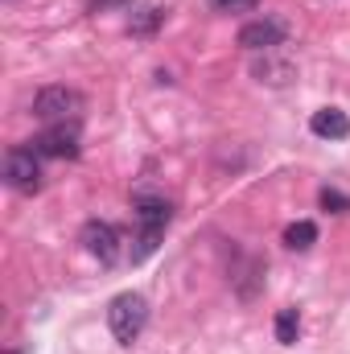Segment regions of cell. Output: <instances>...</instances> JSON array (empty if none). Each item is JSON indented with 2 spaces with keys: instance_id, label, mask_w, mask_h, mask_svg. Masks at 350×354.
<instances>
[{
  "instance_id": "obj_1",
  "label": "cell",
  "mask_w": 350,
  "mask_h": 354,
  "mask_svg": "<svg viewBox=\"0 0 350 354\" xmlns=\"http://www.w3.org/2000/svg\"><path fill=\"white\" fill-rule=\"evenodd\" d=\"M136 223H140V235H136V248H132V264H140L157 252L165 227L174 223V206L165 198H136Z\"/></svg>"
},
{
  "instance_id": "obj_2",
  "label": "cell",
  "mask_w": 350,
  "mask_h": 354,
  "mask_svg": "<svg viewBox=\"0 0 350 354\" xmlns=\"http://www.w3.org/2000/svg\"><path fill=\"white\" fill-rule=\"evenodd\" d=\"M145 326H149V301H145L140 292H120V297H111V305H107V330L116 334V342L132 346V342L145 334Z\"/></svg>"
},
{
  "instance_id": "obj_3",
  "label": "cell",
  "mask_w": 350,
  "mask_h": 354,
  "mask_svg": "<svg viewBox=\"0 0 350 354\" xmlns=\"http://www.w3.org/2000/svg\"><path fill=\"white\" fill-rule=\"evenodd\" d=\"M87 107V99L66 83H50L33 95V115L46 124H62V120H79V111Z\"/></svg>"
},
{
  "instance_id": "obj_4",
  "label": "cell",
  "mask_w": 350,
  "mask_h": 354,
  "mask_svg": "<svg viewBox=\"0 0 350 354\" xmlns=\"http://www.w3.org/2000/svg\"><path fill=\"white\" fill-rule=\"evenodd\" d=\"M42 153L37 149H8L4 153V185L17 194H37L42 189Z\"/></svg>"
},
{
  "instance_id": "obj_5",
  "label": "cell",
  "mask_w": 350,
  "mask_h": 354,
  "mask_svg": "<svg viewBox=\"0 0 350 354\" xmlns=\"http://www.w3.org/2000/svg\"><path fill=\"white\" fill-rule=\"evenodd\" d=\"M79 243H83V252H87L91 260H99L103 268H111L120 260V231L111 223H103V218H87L83 223Z\"/></svg>"
},
{
  "instance_id": "obj_6",
  "label": "cell",
  "mask_w": 350,
  "mask_h": 354,
  "mask_svg": "<svg viewBox=\"0 0 350 354\" xmlns=\"http://www.w3.org/2000/svg\"><path fill=\"white\" fill-rule=\"evenodd\" d=\"M79 124L75 120H62V124H46L33 140V149L42 157H58V161H75L79 157Z\"/></svg>"
},
{
  "instance_id": "obj_7",
  "label": "cell",
  "mask_w": 350,
  "mask_h": 354,
  "mask_svg": "<svg viewBox=\"0 0 350 354\" xmlns=\"http://www.w3.org/2000/svg\"><path fill=\"white\" fill-rule=\"evenodd\" d=\"M284 37H288V25H284V21H276V17L248 21V25L239 29V46H243V50H252V54H268V50L284 46Z\"/></svg>"
},
{
  "instance_id": "obj_8",
  "label": "cell",
  "mask_w": 350,
  "mask_h": 354,
  "mask_svg": "<svg viewBox=\"0 0 350 354\" xmlns=\"http://www.w3.org/2000/svg\"><path fill=\"white\" fill-rule=\"evenodd\" d=\"M252 79L256 83H268V87H288L297 79V66L288 58H276V50H268L264 58L252 62Z\"/></svg>"
},
{
  "instance_id": "obj_9",
  "label": "cell",
  "mask_w": 350,
  "mask_h": 354,
  "mask_svg": "<svg viewBox=\"0 0 350 354\" xmlns=\"http://www.w3.org/2000/svg\"><path fill=\"white\" fill-rule=\"evenodd\" d=\"M309 132L322 136V140H347L350 136L347 111H338V107H322V111H313V115H309Z\"/></svg>"
},
{
  "instance_id": "obj_10",
  "label": "cell",
  "mask_w": 350,
  "mask_h": 354,
  "mask_svg": "<svg viewBox=\"0 0 350 354\" xmlns=\"http://www.w3.org/2000/svg\"><path fill=\"white\" fill-rule=\"evenodd\" d=\"M317 243V227L309 223V218H301V223H293L288 231H284V248L288 252H309Z\"/></svg>"
},
{
  "instance_id": "obj_11",
  "label": "cell",
  "mask_w": 350,
  "mask_h": 354,
  "mask_svg": "<svg viewBox=\"0 0 350 354\" xmlns=\"http://www.w3.org/2000/svg\"><path fill=\"white\" fill-rule=\"evenodd\" d=\"M297 334H301V313H297V309H280V313H276V342H280V346H293Z\"/></svg>"
},
{
  "instance_id": "obj_12",
  "label": "cell",
  "mask_w": 350,
  "mask_h": 354,
  "mask_svg": "<svg viewBox=\"0 0 350 354\" xmlns=\"http://www.w3.org/2000/svg\"><path fill=\"white\" fill-rule=\"evenodd\" d=\"M161 21H165V8H140V12H132V33L136 37H153L161 29Z\"/></svg>"
},
{
  "instance_id": "obj_13",
  "label": "cell",
  "mask_w": 350,
  "mask_h": 354,
  "mask_svg": "<svg viewBox=\"0 0 350 354\" xmlns=\"http://www.w3.org/2000/svg\"><path fill=\"white\" fill-rule=\"evenodd\" d=\"M317 202H322V210H330V214H347L350 210V198L342 189H334V185H326V189L317 194Z\"/></svg>"
},
{
  "instance_id": "obj_14",
  "label": "cell",
  "mask_w": 350,
  "mask_h": 354,
  "mask_svg": "<svg viewBox=\"0 0 350 354\" xmlns=\"http://www.w3.org/2000/svg\"><path fill=\"white\" fill-rule=\"evenodd\" d=\"M260 0H210V8L214 12H252Z\"/></svg>"
},
{
  "instance_id": "obj_15",
  "label": "cell",
  "mask_w": 350,
  "mask_h": 354,
  "mask_svg": "<svg viewBox=\"0 0 350 354\" xmlns=\"http://www.w3.org/2000/svg\"><path fill=\"white\" fill-rule=\"evenodd\" d=\"M132 0H87V12H111V8H128Z\"/></svg>"
}]
</instances>
